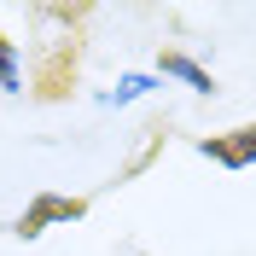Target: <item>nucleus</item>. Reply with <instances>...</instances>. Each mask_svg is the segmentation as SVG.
<instances>
[{"label": "nucleus", "instance_id": "nucleus-1", "mask_svg": "<svg viewBox=\"0 0 256 256\" xmlns=\"http://www.w3.org/2000/svg\"><path fill=\"white\" fill-rule=\"evenodd\" d=\"M88 216V204L82 198H64V192H41L24 216H18V239H41L52 222H82Z\"/></svg>", "mask_w": 256, "mask_h": 256}, {"label": "nucleus", "instance_id": "nucleus-5", "mask_svg": "<svg viewBox=\"0 0 256 256\" xmlns=\"http://www.w3.org/2000/svg\"><path fill=\"white\" fill-rule=\"evenodd\" d=\"M146 88H152V76H128L122 88H116V94H111V105H122V99H140Z\"/></svg>", "mask_w": 256, "mask_h": 256}, {"label": "nucleus", "instance_id": "nucleus-3", "mask_svg": "<svg viewBox=\"0 0 256 256\" xmlns=\"http://www.w3.org/2000/svg\"><path fill=\"white\" fill-rule=\"evenodd\" d=\"M158 70H163V76H180L186 88H198V94H216V76H210L204 64H192L186 52H163V58H158Z\"/></svg>", "mask_w": 256, "mask_h": 256}, {"label": "nucleus", "instance_id": "nucleus-4", "mask_svg": "<svg viewBox=\"0 0 256 256\" xmlns=\"http://www.w3.org/2000/svg\"><path fill=\"white\" fill-rule=\"evenodd\" d=\"M0 94H24V76H18V47L0 35Z\"/></svg>", "mask_w": 256, "mask_h": 256}, {"label": "nucleus", "instance_id": "nucleus-2", "mask_svg": "<svg viewBox=\"0 0 256 256\" xmlns=\"http://www.w3.org/2000/svg\"><path fill=\"white\" fill-rule=\"evenodd\" d=\"M198 152H204L210 163H222V169H250L256 163V122L227 128V134H210V140H198Z\"/></svg>", "mask_w": 256, "mask_h": 256}]
</instances>
